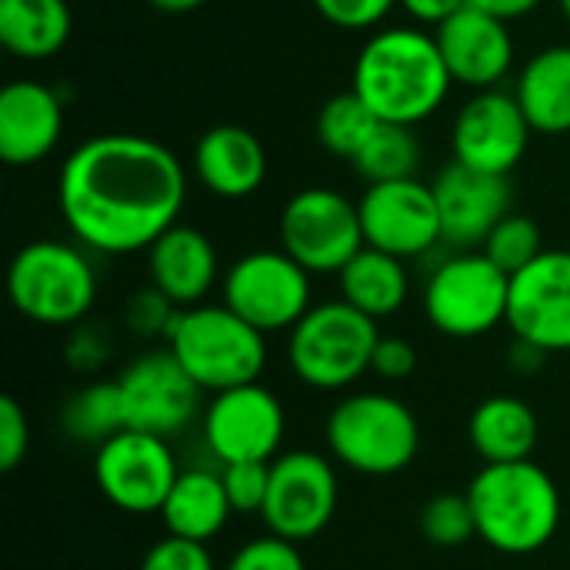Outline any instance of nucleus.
Instances as JSON below:
<instances>
[{
    "instance_id": "c03bdc74",
    "label": "nucleus",
    "mask_w": 570,
    "mask_h": 570,
    "mask_svg": "<svg viewBox=\"0 0 570 570\" xmlns=\"http://www.w3.org/2000/svg\"><path fill=\"white\" fill-rule=\"evenodd\" d=\"M558 7H561V13H564V20L570 23V0H558Z\"/></svg>"
},
{
    "instance_id": "412c9836",
    "label": "nucleus",
    "mask_w": 570,
    "mask_h": 570,
    "mask_svg": "<svg viewBox=\"0 0 570 570\" xmlns=\"http://www.w3.org/2000/svg\"><path fill=\"white\" fill-rule=\"evenodd\" d=\"M150 287H157L174 307H197L220 277L214 240L190 224H174L147 247Z\"/></svg>"
},
{
    "instance_id": "f3484780",
    "label": "nucleus",
    "mask_w": 570,
    "mask_h": 570,
    "mask_svg": "<svg viewBox=\"0 0 570 570\" xmlns=\"http://www.w3.org/2000/svg\"><path fill=\"white\" fill-rule=\"evenodd\" d=\"M508 327L541 354L570 351V250H544L511 277Z\"/></svg>"
},
{
    "instance_id": "37998d69",
    "label": "nucleus",
    "mask_w": 570,
    "mask_h": 570,
    "mask_svg": "<svg viewBox=\"0 0 570 570\" xmlns=\"http://www.w3.org/2000/svg\"><path fill=\"white\" fill-rule=\"evenodd\" d=\"M147 3L157 7V10H164V13H190V10L204 7L207 0H147Z\"/></svg>"
},
{
    "instance_id": "2f4dec72",
    "label": "nucleus",
    "mask_w": 570,
    "mask_h": 570,
    "mask_svg": "<svg viewBox=\"0 0 570 570\" xmlns=\"http://www.w3.org/2000/svg\"><path fill=\"white\" fill-rule=\"evenodd\" d=\"M421 534L434 544V548H464L471 538H478V521H474V508L464 494H438L424 504L421 511Z\"/></svg>"
},
{
    "instance_id": "6ab92c4d",
    "label": "nucleus",
    "mask_w": 570,
    "mask_h": 570,
    "mask_svg": "<svg viewBox=\"0 0 570 570\" xmlns=\"http://www.w3.org/2000/svg\"><path fill=\"white\" fill-rule=\"evenodd\" d=\"M434 40L451 70V80L471 90L501 87V80L514 67V37L508 23L474 7H464L461 13L444 20L434 30Z\"/></svg>"
},
{
    "instance_id": "ea45409f",
    "label": "nucleus",
    "mask_w": 570,
    "mask_h": 570,
    "mask_svg": "<svg viewBox=\"0 0 570 570\" xmlns=\"http://www.w3.org/2000/svg\"><path fill=\"white\" fill-rule=\"evenodd\" d=\"M110 354V344L94 327H77L67 341V364L73 371H97Z\"/></svg>"
},
{
    "instance_id": "a19ab883",
    "label": "nucleus",
    "mask_w": 570,
    "mask_h": 570,
    "mask_svg": "<svg viewBox=\"0 0 570 570\" xmlns=\"http://www.w3.org/2000/svg\"><path fill=\"white\" fill-rule=\"evenodd\" d=\"M411 20H417V23H431L434 30L444 23V20H451L454 13H461L464 7H468V0H401L397 3Z\"/></svg>"
},
{
    "instance_id": "20e7f679",
    "label": "nucleus",
    "mask_w": 570,
    "mask_h": 570,
    "mask_svg": "<svg viewBox=\"0 0 570 570\" xmlns=\"http://www.w3.org/2000/svg\"><path fill=\"white\" fill-rule=\"evenodd\" d=\"M164 347L210 397L257 384L267 367V334L250 327L227 304H197L177 311Z\"/></svg>"
},
{
    "instance_id": "393cba45",
    "label": "nucleus",
    "mask_w": 570,
    "mask_h": 570,
    "mask_svg": "<svg viewBox=\"0 0 570 570\" xmlns=\"http://www.w3.org/2000/svg\"><path fill=\"white\" fill-rule=\"evenodd\" d=\"M514 97L528 117V124L534 127V134H570V47L568 43H554L538 50L518 83H514Z\"/></svg>"
},
{
    "instance_id": "9d476101",
    "label": "nucleus",
    "mask_w": 570,
    "mask_h": 570,
    "mask_svg": "<svg viewBox=\"0 0 570 570\" xmlns=\"http://www.w3.org/2000/svg\"><path fill=\"white\" fill-rule=\"evenodd\" d=\"M311 277L314 274L284 250H250L227 267L220 281V304L261 334L294 331V324L314 307Z\"/></svg>"
},
{
    "instance_id": "6e6552de",
    "label": "nucleus",
    "mask_w": 570,
    "mask_h": 570,
    "mask_svg": "<svg viewBox=\"0 0 570 570\" xmlns=\"http://www.w3.org/2000/svg\"><path fill=\"white\" fill-rule=\"evenodd\" d=\"M511 277L484 250H454L441 261L424 287L431 327L454 341H474L508 324Z\"/></svg>"
},
{
    "instance_id": "5701e85b",
    "label": "nucleus",
    "mask_w": 570,
    "mask_h": 570,
    "mask_svg": "<svg viewBox=\"0 0 570 570\" xmlns=\"http://www.w3.org/2000/svg\"><path fill=\"white\" fill-rule=\"evenodd\" d=\"M541 438L538 414L528 401L514 394H494L471 411L468 441L484 464L531 461Z\"/></svg>"
},
{
    "instance_id": "7ed1b4c3",
    "label": "nucleus",
    "mask_w": 570,
    "mask_h": 570,
    "mask_svg": "<svg viewBox=\"0 0 570 570\" xmlns=\"http://www.w3.org/2000/svg\"><path fill=\"white\" fill-rule=\"evenodd\" d=\"M478 538L508 558H528L548 548L561 528V491L534 461L484 464L471 484Z\"/></svg>"
},
{
    "instance_id": "58836bf2",
    "label": "nucleus",
    "mask_w": 570,
    "mask_h": 570,
    "mask_svg": "<svg viewBox=\"0 0 570 570\" xmlns=\"http://www.w3.org/2000/svg\"><path fill=\"white\" fill-rule=\"evenodd\" d=\"M417 367V351L411 341L404 337H381L374 361H371V374H377L381 381H407Z\"/></svg>"
},
{
    "instance_id": "c85d7f7f",
    "label": "nucleus",
    "mask_w": 570,
    "mask_h": 570,
    "mask_svg": "<svg viewBox=\"0 0 570 570\" xmlns=\"http://www.w3.org/2000/svg\"><path fill=\"white\" fill-rule=\"evenodd\" d=\"M377 127H381V120L374 117V110L354 90H341L321 107L314 134L327 154H334L341 160H354L364 150V144L374 137Z\"/></svg>"
},
{
    "instance_id": "a211bd4d",
    "label": "nucleus",
    "mask_w": 570,
    "mask_h": 570,
    "mask_svg": "<svg viewBox=\"0 0 570 570\" xmlns=\"http://www.w3.org/2000/svg\"><path fill=\"white\" fill-rule=\"evenodd\" d=\"M438 214H441V237L454 250H481L491 230L511 214V180L498 174H484L451 160L431 180Z\"/></svg>"
},
{
    "instance_id": "9b49d317",
    "label": "nucleus",
    "mask_w": 570,
    "mask_h": 570,
    "mask_svg": "<svg viewBox=\"0 0 570 570\" xmlns=\"http://www.w3.org/2000/svg\"><path fill=\"white\" fill-rule=\"evenodd\" d=\"M180 468L167 438L120 431L94 451V481L107 504L124 514H160Z\"/></svg>"
},
{
    "instance_id": "72a5a7b5",
    "label": "nucleus",
    "mask_w": 570,
    "mask_h": 570,
    "mask_svg": "<svg viewBox=\"0 0 570 570\" xmlns=\"http://www.w3.org/2000/svg\"><path fill=\"white\" fill-rule=\"evenodd\" d=\"M234 514H261L271 488V464L247 461V464H224L220 471Z\"/></svg>"
},
{
    "instance_id": "c756f323",
    "label": "nucleus",
    "mask_w": 570,
    "mask_h": 570,
    "mask_svg": "<svg viewBox=\"0 0 570 570\" xmlns=\"http://www.w3.org/2000/svg\"><path fill=\"white\" fill-rule=\"evenodd\" d=\"M351 164L367 184L411 180L417 177V167H421V140L414 127L381 124Z\"/></svg>"
},
{
    "instance_id": "b1692460",
    "label": "nucleus",
    "mask_w": 570,
    "mask_h": 570,
    "mask_svg": "<svg viewBox=\"0 0 570 570\" xmlns=\"http://www.w3.org/2000/svg\"><path fill=\"white\" fill-rule=\"evenodd\" d=\"M230 514H234V504L227 498L224 478L207 468L180 471L160 508V521L167 534L200 541V544H210L217 534H224Z\"/></svg>"
},
{
    "instance_id": "dca6fc26",
    "label": "nucleus",
    "mask_w": 570,
    "mask_h": 570,
    "mask_svg": "<svg viewBox=\"0 0 570 570\" xmlns=\"http://www.w3.org/2000/svg\"><path fill=\"white\" fill-rule=\"evenodd\" d=\"M534 127L528 124L514 90H474L451 127L454 160L484 174L508 177L528 154Z\"/></svg>"
},
{
    "instance_id": "2eb2a0df",
    "label": "nucleus",
    "mask_w": 570,
    "mask_h": 570,
    "mask_svg": "<svg viewBox=\"0 0 570 570\" xmlns=\"http://www.w3.org/2000/svg\"><path fill=\"white\" fill-rule=\"evenodd\" d=\"M364 244L401 261L424 257L441 237V214L434 200V187L421 177L391 180V184H367L364 197L357 200Z\"/></svg>"
},
{
    "instance_id": "0eeeda50",
    "label": "nucleus",
    "mask_w": 570,
    "mask_h": 570,
    "mask_svg": "<svg viewBox=\"0 0 570 570\" xmlns=\"http://www.w3.org/2000/svg\"><path fill=\"white\" fill-rule=\"evenodd\" d=\"M7 294L13 311L40 327H77L97 301V274L83 247L30 240L10 261Z\"/></svg>"
},
{
    "instance_id": "79ce46f5",
    "label": "nucleus",
    "mask_w": 570,
    "mask_h": 570,
    "mask_svg": "<svg viewBox=\"0 0 570 570\" xmlns=\"http://www.w3.org/2000/svg\"><path fill=\"white\" fill-rule=\"evenodd\" d=\"M468 7L481 10V13H491L504 23L518 20V17H528L531 10L541 7V0H468Z\"/></svg>"
},
{
    "instance_id": "f257e3e1",
    "label": "nucleus",
    "mask_w": 570,
    "mask_h": 570,
    "mask_svg": "<svg viewBox=\"0 0 570 570\" xmlns=\"http://www.w3.org/2000/svg\"><path fill=\"white\" fill-rule=\"evenodd\" d=\"M187 174L180 157L144 134H97L73 147L57 177V207L80 247L124 257L180 224Z\"/></svg>"
},
{
    "instance_id": "aec40b11",
    "label": "nucleus",
    "mask_w": 570,
    "mask_h": 570,
    "mask_svg": "<svg viewBox=\"0 0 570 570\" xmlns=\"http://www.w3.org/2000/svg\"><path fill=\"white\" fill-rule=\"evenodd\" d=\"M63 137V104L40 80H10L0 90V157L10 167H33Z\"/></svg>"
},
{
    "instance_id": "39448f33",
    "label": "nucleus",
    "mask_w": 570,
    "mask_h": 570,
    "mask_svg": "<svg viewBox=\"0 0 570 570\" xmlns=\"http://www.w3.org/2000/svg\"><path fill=\"white\" fill-rule=\"evenodd\" d=\"M324 438L334 461L364 478H394L407 471L421 451L414 411L384 391H357L337 401L327 414Z\"/></svg>"
},
{
    "instance_id": "4c0bfd02",
    "label": "nucleus",
    "mask_w": 570,
    "mask_h": 570,
    "mask_svg": "<svg viewBox=\"0 0 570 570\" xmlns=\"http://www.w3.org/2000/svg\"><path fill=\"white\" fill-rule=\"evenodd\" d=\"M30 451V421L13 397H0V471H17Z\"/></svg>"
},
{
    "instance_id": "f8f14e48",
    "label": "nucleus",
    "mask_w": 570,
    "mask_h": 570,
    "mask_svg": "<svg viewBox=\"0 0 570 570\" xmlns=\"http://www.w3.org/2000/svg\"><path fill=\"white\" fill-rule=\"evenodd\" d=\"M200 431L207 451L220 464L247 461H277L287 434V414L281 397L267 384H244L224 394H214L204 404Z\"/></svg>"
},
{
    "instance_id": "4468645a",
    "label": "nucleus",
    "mask_w": 570,
    "mask_h": 570,
    "mask_svg": "<svg viewBox=\"0 0 570 570\" xmlns=\"http://www.w3.org/2000/svg\"><path fill=\"white\" fill-rule=\"evenodd\" d=\"M117 387L127 428L134 431H147L170 441L204 414V391L167 347H154L134 357L120 371Z\"/></svg>"
},
{
    "instance_id": "bb28decb",
    "label": "nucleus",
    "mask_w": 570,
    "mask_h": 570,
    "mask_svg": "<svg viewBox=\"0 0 570 570\" xmlns=\"http://www.w3.org/2000/svg\"><path fill=\"white\" fill-rule=\"evenodd\" d=\"M67 0H0V43L20 60H47L70 40Z\"/></svg>"
},
{
    "instance_id": "f704fd0d",
    "label": "nucleus",
    "mask_w": 570,
    "mask_h": 570,
    "mask_svg": "<svg viewBox=\"0 0 570 570\" xmlns=\"http://www.w3.org/2000/svg\"><path fill=\"white\" fill-rule=\"evenodd\" d=\"M140 570H217V564L207 544L167 534L147 548Z\"/></svg>"
},
{
    "instance_id": "4be33fe9",
    "label": "nucleus",
    "mask_w": 570,
    "mask_h": 570,
    "mask_svg": "<svg viewBox=\"0 0 570 570\" xmlns=\"http://www.w3.org/2000/svg\"><path fill=\"white\" fill-rule=\"evenodd\" d=\"M194 177L224 200H244L267 177V150L261 137L240 124L210 127L194 147Z\"/></svg>"
},
{
    "instance_id": "c9c22d12",
    "label": "nucleus",
    "mask_w": 570,
    "mask_h": 570,
    "mask_svg": "<svg viewBox=\"0 0 570 570\" xmlns=\"http://www.w3.org/2000/svg\"><path fill=\"white\" fill-rule=\"evenodd\" d=\"M311 3L337 30H371L384 23V17L401 0H311Z\"/></svg>"
},
{
    "instance_id": "f03ea898",
    "label": "nucleus",
    "mask_w": 570,
    "mask_h": 570,
    "mask_svg": "<svg viewBox=\"0 0 570 570\" xmlns=\"http://www.w3.org/2000/svg\"><path fill=\"white\" fill-rule=\"evenodd\" d=\"M454 80L434 33L421 27L374 30L357 60L351 90L374 110L381 124L417 127L434 117Z\"/></svg>"
},
{
    "instance_id": "ddd939ff",
    "label": "nucleus",
    "mask_w": 570,
    "mask_h": 570,
    "mask_svg": "<svg viewBox=\"0 0 570 570\" xmlns=\"http://www.w3.org/2000/svg\"><path fill=\"white\" fill-rule=\"evenodd\" d=\"M337 471L324 454L287 451L271 461V488L261 521L267 524V534L301 544L327 531L337 514Z\"/></svg>"
},
{
    "instance_id": "473e14b6",
    "label": "nucleus",
    "mask_w": 570,
    "mask_h": 570,
    "mask_svg": "<svg viewBox=\"0 0 570 570\" xmlns=\"http://www.w3.org/2000/svg\"><path fill=\"white\" fill-rule=\"evenodd\" d=\"M224 570H307V564L294 541L264 534V538L240 544Z\"/></svg>"
},
{
    "instance_id": "7c9ffc66",
    "label": "nucleus",
    "mask_w": 570,
    "mask_h": 570,
    "mask_svg": "<svg viewBox=\"0 0 570 570\" xmlns=\"http://www.w3.org/2000/svg\"><path fill=\"white\" fill-rule=\"evenodd\" d=\"M508 277H514L518 271H524L528 264H534L541 254H544V237H541V227L524 217V214H508L494 230L491 237L484 240L481 247Z\"/></svg>"
},
{
    "instance_id": "423d86ee",
    "label": "nucleus",
    "mask_w": 570,
    "mask_h": 570,
    "mask_svg": "<svg viewBox=\"0 0 570 570\" xmlns=\"http://www.w3.org/2000/svg\"><path fill=\"white\" fill-rule=\"evenodd\" d=\"M377 341V321L347 301H324L294 324L287 337V364L311 391H347L371 371Z\"/></svg>"
},
{
    "instance_id": "e433bc0d",
    "label": "nucleus",
    "mask_w": 570,
    "mask_h": 570,
    "mask_svg": "<svg viewBox=\"0 0 570 570\" xmlns=\"http://www.w3.org/2000/svg\"><path fill=\"white\" fill-rule=\"evenodd\" d=\"M177 311H180V307H174L157 287H144V291H137V294L127 301L124 317H127V327L137 331L140 337H167V331H170Z\"/></svg>"
},
{
    "instance_id": "cd10ccee",
    "label": "nucleus",
    "mask_w": 570,
    "mask_h": 570,
    "mask_svg": "<svg viewBox=\"0 0 570 570\" xmlns=\"http://www.w3.org/2000/svg\"><path fill=\"white\" fill-rule=\"evenodd\" d=\"M120 431H127V414L117 381L87 384L63 407V434L77 444H90L97 451Z\"/></svg>"
},
{
    "instance_id": "1a4fd4ad",
    "label": "nucleus",
    "mask_w": 570,
    "mask_h": 570,
    "mask_svg": "<svg viewBox=\"0 0 570 570\" xmlns=\"http://www.w3.org/2000/svg\"><path fill=\"white\" fill-rule=\"evenodd\" d=\"M281 250L307 274H341L367 244L361 210L334 187H304L281 210Z\"/></svg>"
},
{
    "instance_id": "a878e982",
    "label": "nucleus",
    "mask_w": 570,
    "mask_h": 570,
    "mask_svg": "<svg viewBox=\"0 0 570 570\" xmlns=\"http://www.w3.org/2000/svg\"><path fill=\"white\" fill-rule=\"evenodd\" d=\"M337 284H341V301H347L371 321H384V317L397 314L411 294L407 264L401 257L374 250V247H364L337 274Z\"/></svg>"
}]
</instances>
